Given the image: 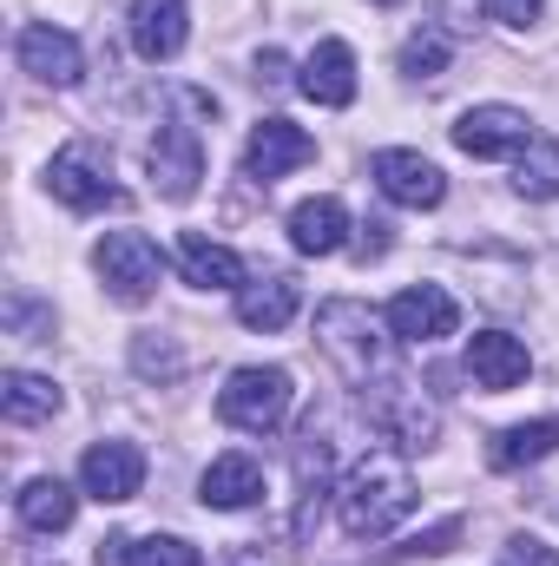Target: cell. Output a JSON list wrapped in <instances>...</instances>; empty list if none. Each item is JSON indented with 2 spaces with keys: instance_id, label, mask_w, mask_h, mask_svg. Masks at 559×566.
I'll return each mask as SVG.
<instances>
[{
  "instance_id": "obj_16",
  "label": "cell",
  "mask_w": 559,
  "mask_h": 566,
  "mask_svg": "<svg viewBox=\"0 0 559 566\" xmlns=\"http://www.w3.org/2000/svg\"><path fill=\"white\" fill-rule=\"evenodd\" d=\"M296 93L316 99V106H349L356 99V53L342 40H316V53L296 73Z\"/></svg>"
},
{
  "instance_id": "obj_26",
  "label": "cell",
  "mask_w": 559,
  "mask_h": 566,
  "mask_svg": "<svg viewBox=\"0 0 559 566\" xmlns=\"http://www.w3.org/2000/svg\"><path fill=\"white\" fill-rule=\"evenodd\" d=\"M441 66H447V33L428 27V33H415V40L402 46V73H409V80H434Z\"/></svg>"
},
{
  "instance_id": "obj_25",
  "label": "cell",
  "mask_w": 559,
  "mask_h": 566,
  "mask_svg": "<svg viewBox=\"0 0 559 566\" xmlns=\"http://www.w3.org/2000/svg\"><path fill=\"white\" fill-rule=\"evenodd\" d=\"M0 409H7V422H53L60 416V389L46 376H33V369H13L0 382Z\"/></svg>"
},
{
  "instance_id": "obj_32",
  "label": "cell",
  "mask_w": 559,
  "mask_h": 566,
  "mask_svg": "<svg viewBox=\"0 0 559 566\" xmlns=\"http://www.w3.org/2000/svg\"><path fill=\"white\" fill-rule=\"evenodd\" d=\"M376 7H402V0H376Z\"/></svg>"
},
{
  "instance_id": "obj_5",
  "label": "cell",
  "mask_w": 559,
  "mask_h": 566,
  "mask_svg": "<svg viewBox=\"0 0 559 566\" xmlns=\"http://www.w3.org/2000/svg\"><path fill=\"white\" fill-rule=\"evenodd\" d=\"M362 402H369V422L382 428V434H395L402 448H434V434H441V416H434V402L421 396V382L409 376H376L369 389H362Z\"/></svg>"
},
{
  "instance_id": "obj_18",
  "label": "cell",
  "mask_w": 559,
  "mask_h": 566,
  "mask_svg": "<svg viewBox=\"0 0 559 566\" xmlns=\"http://www.w3.org/2000/svg\"><path fill=\"white\" fill-rule=\"evenodd\" d=\"M178 264H184V283H198V290H244V283H251L244 258H238L231 244L204 238V231H184V238H178Z\"/></svg>"
},
{
  "instance_id": "obj_20",
  "label": "cell",
  "mask_w": 559,
  "mask_h": 566,
  "mask_svg": "<svg viewBox=\"0 0 559 566\" xmlns=\"http://www.w3.org/2000/svg\"><path fill=\"white\" fill-rule=\"evenodd\" d=\"M13 507H20V521H27L33 534H66L73 514H80V494H73L60 474H33V481L13 494Z\"/></svg>"
},
{
  "instance_id": "obj_1",
  "label": "cell",
  "mask_w": 559,
  "mask_h": 566,
  "mask_svg": "<svg viewBox=\"0 0 559 566\" xmlns=\"http://www.w3.org/2000/svg\"><path fill=\"white\" fill-rule=\"evenodd\" d=\"M336 507H342V527L356 541H382L395 534L409 514H415V474L395 448H369L349 461L342 488H336Z\"/></svg>"
},
{
  "instance_id": "obj_10",
  "label": "cell",
  "mask_w": 559,
  "mask_h": 566,
  "mask_svg": "<svg viewBox=\"0 0 559 566\" xmlns=\"http://www.w3.org/2000/svg\"><path fill=\"white\" fill-rule=\"evenodd\" d=\"M145 488V454L133 441H93L80 461V494H93L99 507H119Z\"/></svg>"
},
{
  "instance_id": "obj_17",
  "label": "cell",
  "mask_w": 559,
  "mask_h": 566,
  "mask_svg": "<svg viewBox=\"0 0 559 566\" xmlns=\"http://www.w3.org/2000/svg\"><path fill=\"white\" fill-rule=\"evenodd\" d=\"M289 244L303 258H336L349 244V205L342 198H303L289 211Z\"/></svg>"
},
{
  "instance_id": "obj_19",
  "label": "cell",
  "mask_w": 559,
  "mask_h": 566,
  "mask_svg": "<svg viewBox=\"0 0 559 566\" xmlns=\"http://www.w3.org/2000/svg\"><path fill=\"white\" fill-rule=\"evenodd\" d=\"M198 501H204V507H224V514L257 507V501H264V468H257L251 454H218V461L204 468V481H198Z\"/></svg>"
},
{
  "instance_id": "obj_14",
  "label": "cell",
  "mask_w": 559,
  "mask_h": 566,
  "mask_svg": "<svg viewBox=\"0 0 559 566\" xmlns=\"http://www.w3.org/2000/svg\"><path fill=\"white\" fill-rule=\"evenodd\" d=\"M309 158H316V139H309L303 126L264 119V126H251V139H244V178L277 185L283 171H296V165H309Z\"/></svg>"
},
{
  "instance_id": "obj_29",
  "label": "cell",
  "mask_w": 559,
  "mask_h": 566,
  "mask_svg": "<svg viewBox=\"0 0 559 566\" xmlns=\"http://www.w3.org/2000/svg\"><path fill=\"white\" fill-rule=\"evenodd\" d=\"M500 566H559V554L547 541H534V534H514V541L500 547Z\"/></svg>"
},
{
  "instance_id": "obj_23",
  "label": "cell",
  "mask_w": 559,
  "mask_h": 566,
  "mask_svg": "<svg viewBox=\"0 0 559 566\" xmlns=\"http://www.w3.org/2000/svg\"><path fill=\"white\" fill-rule=\"evenodd\" d=\"M296 303H303V296H296L289 277H251L244 290H238V323L271 336V329H283V323L296 316Z\"/></svg>"
},
{
  "instance_id": "obj_22",
  "label": "cell",
  "mask_w": 559,
  "mask_h": 566,
  "mask_svg": "<svg viewBox=\"0 0 559 566\" xmlns=\"http://www.w3.org/2000/svg\"><path fill=\"white\" fill-rule=\"evenodd\" d=\"M559 454V416H540V422H514L494 434V448H487V461L507 474V468H534V461H547Z\"/></svg>"
},
{
  "instance_id": "obj_11",
  "label": "cell",
  "mask_w": 559,
  "mask_h": 566,
  "mask_svg": "<svg viewBox=\"0 0 559 566\" xmlns=\"http://www.w3.org/2000/svg\"><path fill=\"white\" fill-rule=\"evenodd\" d=\"M467 376H474V389L507 396V389H520V382L534 376V356H527V343L507 336V329H474V336H467Z\"/></svg>"
},
{
  "instance_id": "obj_31",
  "label": "cell",
  "mask_w": 559,
  "mask_h": 566,
  "mask_svg": "<svg viewBox=\"0 0 559 566\" xmlns=\"http://www.w3.org/2000/svg\"><path fill=\"white\" fill-rule=\"evenodd\" d=\"M283 73H289L283 53H257V86H283Z\"/></svg>"
},
{
  "instance_id": "obj_3",
  "label": "cell",
  "mask_w": 559,
  "mask_h": 566,
  "mask_svg": "<svg viewBox=\"0 0 559 566\" xmlns=\"http://www.w3.org/2000/svg\"><path fill=\"white\" fill-rule=\"evenodd\" d=\"M289 402H296V382H289V369H277V363H251V369H238L218 389V416L238 428V434H277L289 422Z\"/></svg>"
},
{
  "instance_id": "obj_13",
  "label": "cell",
  "mask_w": 559,
  "mask_h": 566,
  "mask_svg": "<svg viewBox=\"0 0 559 566\" xmlns=\"http://www.w3.org/2000/svg\"><path fill=\"white\" fill-rule=\"evenodd\" d=\"M13 53H20V66L40 80V86H80V73H86V53H80V40L66 33V27H20V40H13Z\"/></svg>"
},
{
  "instance_id": "obj_4",
  "label": "cell",
  "mask_w": 559,
  "mask_h": 566,
  "mask_svg": "<svg viewBox=\"0 0 559 566\" xmlns=\"http://www.w3.org/2000/svg\"><path fill=\"white\" fill-rule=\"evenodd\" d=\"M93 271H99V283H106V296H113V303L139 310V303L158 296L165 251H158L145 231H106V238L93 244Z\"/></svg>"
},
{
  "instance_id": "obj_21",
  "label": "cell",
  "mask_w": 559,
  "mask_h": 566,
  "mask_svg": "<svg viewBox=\"0 0 559 566\" xmlns=\"http://www.w3.org/2000/svg\"><path fill=\"white\" fill-rule=\"evenodd\" d=\"M99 566H198V547L178 534H113L99 541Z\"/></svg>"
},
{
  "instance_id": "obj_2",
  "label": "cell",
  "mask_w": 559,
  "mask_h": 566,
  "mask_svg": "<svg viewBox=\"0 0 559 566\" xmlns=\"http://www.w3.org/2000/svg\"><path fill=\"white\" fill-rule=\"evenodd\" d=\"M389 316H376L369 303H356V296H336V303H323L316 310V343H323V356L356 382V389H369L376 376H389Z\"/></svg>"
},
{
  "instance_id": "obj_12",
  "label": "cell",
  "mask_w": 559,
  "mask_h": 566,
  "mask_svg": "<svg viewBox=\"0 0 559 566\" xmlns=\"http://www.w3.org/2000/svg\"><path fill=\"white\" fill-rule=\"evenodd\" d=\"M389 329L402 336V343H441V336H454L461 329V303L441 290V283H415V290H402L395 303H389Z\"/></svg>"
},
{
  "instance_id": "obj_6",
  "label": "cell",
  "mask_w": 559,
  "mask_h": 566,
  "mask_svg": "<svg viewBox=\"0 0 559 566\" xmlns=\"http://www.w3.org/2000/svg\"><path fill=\"white\" fill-rule=\"evenodd\" d=\"M46 191L66 205V211H106V205H126V191L113 185L106 158L93 145H66L53 165H46Z\"/></svg>"
},
{
  "instance_id": "obj_8",
  "label": "cell",
  "mask_w": 559,
  "mask_h": 566,
  "mask_svg": "<svg viewBox=\"0 0 559 566\" xmlns=\"http://www.w3.org/2000/svg\"><path fill=\"white\" fill-rule=\"evenodd\" d=\"M145 165H151V185L171 198V205H184L191 191H198V178H204V145H198V126H178V119H165L151 145H145Z\"/></svg>"
},
{
  "instance_id": "obj_27",
  "label": "cell",
  "mask_w": 559,
  "mask_h": 566,
  "mask_svg": "<svg viewBox=\"0 0 559 566\" xmlns=\"http://www.w3.org/2000/svg\"><path fill=\"white\" fill-rule=\"evenodd\" d=\"M133 369H139L145 382H151V376H158V382H171V376L184 369V356H178L165 336H139V343H133Z\"/></svg>"
},
{
  "instance_id": "obj_15",
  "label": "cell",
  "mask_w": 559,
  "mask_h": 566,
  "mask_svg": "<svg viewBox=\"0 0 559 566\" xmlns=\"http://www.w3.org/2000/svg\"><path fill=\"white\" fill-rule=\"evenodd\" d=\"M184 33H191V7L184 0H133V46L139 60H178L184 53Z\"/></svg>"
},
{
  "instance_id": "obj_7",
  "label": "cell",
  "mask_w": 559,
  "mask_h": 566,
  "mask_svg": "<svg viewBox=\"0 0 559 566\" xmlns=\"http://www.w3.org/2000/svg\"><path fill=\"white\" fill-rule=\"evenodd\" d=\"M369 178L382 185V198H389V205H409V211H434V205L447 198L441 165H434V158H421V151H409V145L376 151V158H369Z\"/></svg>"
},
{
  "instance_id": "obj_30",
  "label": "cell",
  "mask_w": 559,
  "mask_h": 566,
  "mask_svg": "<svg viewBox=\"0 0 559 566\" xmlns=\"http://www.w3.org/2000/svg\"><path fill=\"white\" fill-rule=\"evenodd\" d=\"M481 7H487V20H500V27H514V33H520V27H534V20H540V7H547V0H481Z\"/></svg>"
},
{
  "instance_id": "obj_28",
  "label": "cell",
  "mask_w": 559,
  "mask_h": 566,
  "mask_svg": "<svg viewBox=\"0 0 559 566\" xmlns=\"http://www.w3.org/2000/svg\"><path fill=\"white\" fill-rule=\"evenodd\" d=\"M454 541H461V521H441V527H428L415 541H402L389 560H434V554H454Z\"/></svg>"
},
{
  "instance_id": "obj_9",
  "label": "cell",
  "mask_w": 559,
  "mask_h": 566,
  "mask_svg": "<svg viewBox=\"0 0 559 566\" xmlns=\"http://www.w3.org/2000/svg\"><path fill=\"white\" fill-rule=\"evenodd\" d=\"M454 145L467 158H514V151L534 145V119L520 106H467L454 119Z\"/></svg>"
},
{
  "instance_id": "obj_24",
  "label": "cell",
  "mask_w": 559,
  "mask_h": 566,
  "mask_svg": "<svg viewBox=\"0 0 559 566\" xmlns=\"http://www.w3.org/2000/svg\"><path fill=\"white\" fill-rule=\"evenodd\" d=\"M514 191H520L527 205H553L559 198V139L534 133L527 151H514Z\"/></svg>"
}]
</instances>
